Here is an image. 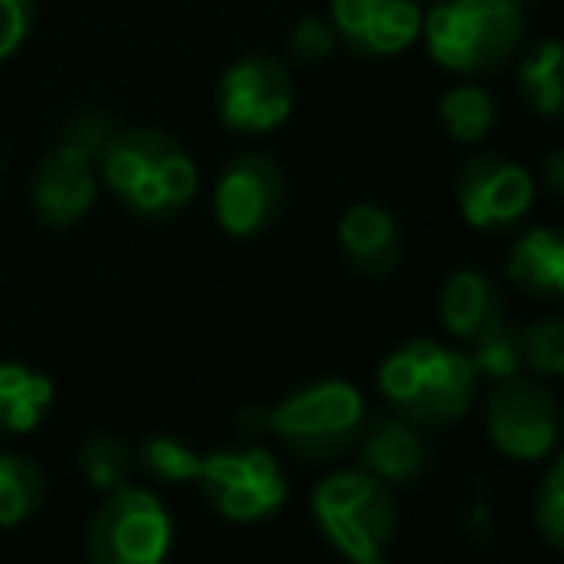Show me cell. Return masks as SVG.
<instances>
[{"label":"cell","mask_w":564,"mask_h":564,"mask_svg":"<svg viewBox=\"0 0 564 564\" xmlns=\"http://www.w3.org/2000/svg\"><path fill=\"white\" fill-rule=\"evenodd\" d=\"M100 181L112 188L119 204H127L142 219L177 216L200 188L193 154L158 127L116 131L100 162Z\"/></svg>","instance_id":"obj_1"},{"label":"cell","mask_w":564,"mask_h":564,"mask_svg":"<svg viewBox=\"0 0 564 564\" xmlns=\"http://www.w3.org/2000/svg\"><path fill=\"white\" fill-rule=\"evenodd\" d=\"M419 39L449 74H496L527 39V8L522 0H434Z\"/></svg>","instance_id":"obj_2"},{"label":"cell","mask_w":564,"mask_h":564,"mask_svg":"<svg viewBox=\"0 0 564 564\" xmlns=\"http://www.w3.org/2000/svg\"><path fill=\"white\" fill-rule=\"evenodd\" d=\"M380 392L395 415L415 426H442L465 419L476 395V369L468 354L434 338L403 341L380 365Z\"/></svg>","instance_id":"obj_3"},{"label":"cell","mask_w":564,"mask_h":564,"mask_svg":"<svg viewBox=\"0 0 564 564\" xmlns=\"http://www.w3.org/2000/svg\"><path fill=\"white\" fill-rule=\"evenodd\" d=\"M112 139L116 127L105 112H82L69 119L31 181V204L46 227H74L77 219L89 216V208L97 204L100 162Z\"/></svg>","instance_id":"obj_4"},{"label":"cell","mask_w":564,"mask_h":564,"mask_svg":"<svg viewBox=\"0 0 564 564\" xmlns=\"http://www.w3.org/2000/svg\"><path fill=\"white\" fill-rule=\"evenodd\" d=\"M261 426L296 457L327 460L361 438L365 400L349 380H315L261 415Z\"/></svg>","instance_id":"obj_5"},{"label":"cell","mask_w":564,"mask_h":564,"mask_svg":"<svg viewBox=\"0 0 564 564\" xmlns=\"http://www.w3.org/2000/svg\"><path fill=\"white\" fill-rule=\"evenodd\" d=\"M312 511L323 538L346 557L361 564L384 557V545L395 534V499L388 484L372 473H335L315 488Z\"/></svg>","instance_id":"obj_6"},{"label":"cell","mask_w":564,"mask_h":564,"mask_svg":"<svg viewBox=\"0 0 564 564\" xmlns=\"http://www.w3.org/2000/svg\"><path fill=\"white\" fill-rule=\"evenodd\" d=\"M173 545V519L147 488L108 491L105 507L89 522L93 564H162Z\"/></svg>","instance_id":"obj_7"},{"label":"cell","mask_w":564,"mask_h":564,"mask_svg":"<svg viewBox=\"0 0 564 564\" xmlns=\"http://www.w3.org/2000/svg\"><path fill=\"white\" fill-rule=\"evenodd\" d=\"M196 484L230 522L269 519L289 496V484L269 449H219L200 460Z\"/></svg>","instance_id":"obj_8"},{"label":"cell","mask_w":564,"mask_h":564,"mask_svg":"<svg viewBox=\"0 0 564 564\" xmlns=\"http://www.w3.org/2000/svg\"><path fill=\"white\" fill-rule=\"evenodd\" d=\"M534 173L514 158L480 150L457 173V208L476 230H511L534 208Z\"/></svg>","instance_id":"obj_9"},{"label":"cell","mask_w":564,"mask_h":564,"mask_svg":"<svg viewBox=\"0 0 564 564\" xmlns=\"http://www.w3.org/2000/svg\"><path fill=\"white\" fill-rule=\"evenodd\" d=\"M488 434L511 460H542L561 442V408L550 388L534 380H499L488 395Z\"/></svg>","instance_id":"obj_10"},{"label":"cell","mask_w":564,"mask_h":564,"mask_svg":"<svg viewBox=\"0 0 564 564\" xmlns=\"http://www.w3.org/2000/svg\"><path fill=\"white\" fill-rule=\"evenodd\" d=\"M292 77L269 54H246L219 77V116L238 134H269L292 116Z\"/></svg>","instance_id":"obj_11"},{"label":"cell","mask_w":564,"mask_h":564,"mask_svg":"<svg viewBox=\"0 0 564 564\" xmlns=\"http://www.w3.org/2000/svg\"><path fill=\"white\" fill-rule=\"evenodd\" d=\"M216 219L230 238H250L261 235L276 216H281L284 204V173L261 150H246L235 154L224 165L216 181Z\"/></svg>","instance_id":"obj_12"},{"label":"cell","mask_w":564,"mask_h":564,"mask_svg":"<svg viewBox=\"0 0 564 564\" xmlns=\"http://www.w3.org/2000/svg\"><path fill=\"white\" fill-rule=\"evenodd\" d=\"M423 0H330V28L365 58H395L423 31Z\"/></svg>","instance_id":"obj_13"},{"label":"cell","mask_w":564,"mask_h":564,"mask_svg":"<svg viewBox=\"0 0 564 564\" xmlns=\"http://www.w3.org/2000/svg\"><path fill=\"white\" fill-rule=\"evenodd\" d=\"M338 242L346 261L365 276H384L400 265L403 235L400 224L380 204H354L338 224Z\"/></svg>","instance_id":"obj_14"},{"label":"cell","mask_w":564,"mask_h":564,"mask_svg":"<svg viewBox=\"0 0 564 564\" xmlns=\"http://www.w3.org/2000/svg\"><path fill=\"white\" fill-rule=\"evenodd\" d=\"M507 276L534 300H564V230L530 227L507 253Z\"/></svg>","instance_id":"obj_15"},{"label":"cell","mask_w":564,"mask_h":564,"mask_svg":"<svg viewBox=\"0 0 564 564\" xmlns=\"http://www.w3.org/2000/svg\"><path fill=\"white\" fill-rule=\"evenodd\" d=\"M365 473L380 476L384 484H411L426 468L423 434L408 419H380L361 442Z\"/></svg>","instance_id":"obj_16"},{"label":"cell","mask_w":564,"mask_h":564,"mask_svg":"<svg viewBox=\"0 0 564 564\" xmlns=\"http://www.w3.org/2000/svg\"><path fill=\"white\" fill-rule=\"evenodd\" d=\"M438 315H442V327H446L453 338L468 341L473 335H480L491 319L503 315V300H499L496 284L484 273H476V269H457V273L442 284Z\"/></svg>","instance_id":"obj_17"},{"label":"cell","mask_w":564,"mask_h":564,"mask_svg":"<svg viewBox=\"0 0 564 564\" xmlns=\"http://www.w3.org/2000/svg\"><path fill=\"white\" fill-rule=\"evenodd\" d=\"M514 85H519L522 105L534 116L561 119L564 116V43L561 39H538V43L522 54L519 69H514Z\"/></svg>","instance_id":"obj_18"},{"label":"cell","mask_w":564,"mask_h":564,"mask_svg":"<svg viewBox=\"0 0 564 564\" xmlns=\"http://www.w3.org/2000/svg\"><path fill=\"white\" fill-rule=\"evenodd\" d=\"M54 403V384L46 372L28 365L4 361L0 365V431L31 434L46 419Z\"/></svg>","instance_id":"obj_19"},{"label":"cell","mask_w":564,"mask_h":564,"mask_svg":"<svg viewBox=\"0 0 564 564\" xmlns=\"http://www.w3.org/2000/svg\"><path fill=\"white\" fill-rule=\"evenodd\" d=\"M438 116L453 139L473 147V142L488 139V131L496 127V100H491V93L484 89V85L465 82L442 93Z\"/></svg>","instance_id":"obj_20"},{"label":"cell","mask_w":564,"mask_h":564,"mask_svg":"<svg viewBox=\"0 0 564 564\" xmlns=\"http://www.w3.org/2000/svg\"><path fill=\"white\" fill-rule=\"evenodd\" d=\"M43 468L20 453H0V527H20L43 503Z\"/></svg>","instance_id":"obj_21"},{"label":"cell","mask_w":564,"mask_h":564,"mask_svg":"<svg viewBox=\"0 0 564 564\" xmlns=\"http://www.w3.org/2000/svg\"><path fill=\"white\" fill-rule=\"evenodd\" d=\"M468 361H473L476 377H488V380H511L522 372V346H519V330L499 315L491 319L480 335L468 338Z\"/></svg>","instance_id":"obj_22"},{"label":"cell","mask_w":564,"mask_h":564,"mask_svg":"<svg viewBox=\"0 0 564 564\" xmlns=\"http://www.w3.org/2000/svg\"><path fill=\"white\" fill-rule=\"evenodd\" d=\"M82 473L100 491L123 488L127 476H131V449H127V442L112 438V434H97L82 449Z\"/></svg>","instance_id":"obj_23"},{"label":"cell","mask_w":564,"mask_h":564,"mask_svg":"<svg viewBox=\"0 0 564 564\" xmlns=\"http://www.w3.org/2000/svg\"><path fill=\"white\" fill-rule=\"evenodd\" d=\"M200 453H196L188 442L181 438H170V434H158V438H147L142 446V468L150 476L165 484H188L200 476Z\"/></svg>","instance_id":"obj_24"},{"label":"cell","mask_w":564,"mask_h":564,"mask_svg":"<svg viewBox=\"0 0 564 564\" xmlns=\"http://www.w3.org/2000/svg\"><path fill=\"white\" fill-rule=\"evenodd\" d=\"M522 369L538 377H564V319H538L519 335Z\"/></svg>","instance_id":"obj_25"},{"label":"cell","mask_w":564,"mask_h":564,"mask_svg":"<svg viewBox=\"0 0 564 564\" xmlns=\"http://www.w3.org/2000/svg\"><path fill=\"white\" fill-rule=\"evenodd\" d=\"M534 522L542 530V538L553 550L564 553V449L557 453V460L545 473L542 488H538V503H534Z\"/></svg>","instance_id":"obj_26"},{"label":"cell","mask_w":564,"mask_h":564,"mask_svg":"<svg viewBox=\"0 0 564 564\" xmlns=\"http://www.w3.org/2000/svg\"><path fill=\"white\" fill-rule=\"evenodd\" d=\"M335 46H338L335 28H330L327 20H319V15H304V20H300L296 28H292V35H289V51L296 54V58H304V62L327 58Z\"/></svg>","instance_id":"obj_27"},{"label":"cell","mask_w":564,"mask_h":564,"mask_svg":"<svg viewBox=\"0 0 564 564\" xmlns=\"http://www.w3.org/2000/svg\"><path fill=\"white\" fill-rule=\"evenodd\" d=\"M35 28V0H0V62L12 58Z\"/></svg>","instance_id":"obj_28"},{"label":"cell","mask_w":564,"mask_h":564,"mask_svg":"<svg viewBox=\"0 0 564 564\" xmlns=\"http://www.w3.org/2000/svg\"><path fill=\"white\" fill-rule=\"evenodd\" d=\"M542 181H545V188H550V193L564 196V147L553 150V154L542 162Z\"/></svg>","instance_id":"obj_29"},{"label":"cell","mask_w":564,"mask_h":564,"mask_svg":"<svg viewBox=\"0 0 564 564\" xmlns=\"http://www.w3.org/2000/svg\"><path fill=\"white\" fill-rule=\"evenodd\" d=\"M361 564H388V557H372V561H361Z\"/></svg>","instance_id":"obj_30"}]
</instances>
